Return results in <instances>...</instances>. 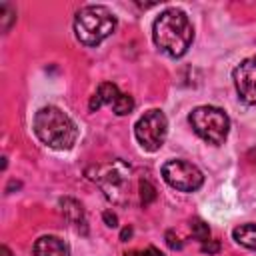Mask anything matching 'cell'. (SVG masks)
<instances>
[{
    "label": "cell",
    "mask_w": 256,
    "mask_h": 256,
    "mask_svg": "<svg viewBox=\"0 0 256 256\" xmlns=\"http://www.w3.org/2000/svg\"><path fill=\"white\" fill-rule=\"evenodd\" d=\"M152 38L164 54H168L170 58H180L192 46L194 28L186 12H182L180 8H168L154 20Z\"/></svg>",
    "instance_id": "obj_1"
},
{
    "label": "cell",
    "mask_w": 256,
    "mask_h": 256,
    "mask_svg": "<svg viewBox=\"0 0 256 256\" xmlns=\"http://www.w3.org/2000/svg\"><path fill=\"white\" fill-rule=\"evenodd\" d=\"M34 134L54 150H70L78 140L74 120L58 106H44L34 114Z\"/></svg>",
    "instance_id": "obj_2"
},
{
    "label": "cell",
    "mask_w": 256,
    "mask_h": 256,
    "mask_svg": "<svg viewBox=\"0 0 256 256\" xmlns=\"http://www.w3.org/2000/svg\"><path fill=\"white\" fill-rule=\"evenodd\" d=\"M116 30V16L102 4H88L76 12L74 34L84 46H98Z\"/></svg>",
    "instance_id": "obj_3"
},
{
    "label": "cell",
    "mask_w": 256,
    "mask_h": 256,
    "mask_svg": "<svg viewBox=\"0 0 256 256\" xmlns=\"http://www.w3.org/2000/svg\"><path fill=\"white\" fill-rule=\"evenodd\" d=\"M188 122L204 142L214 146L224 144L230 132V118L218 106H196L190 112Z\"/></svg>",
    "instance_id": "obj_4"
},
{
    "label": "cell",
    "mask_w": 256,
    "mask_h": 256,
    "mask_svg": "<svg viewBox=\"0 0 256 256\" xmlns=\"http://www.w3.org/2000/svg\"><path fill=\"white\" fill-rule=\"evenodd\" d=\"M90 180H94L104 196L116 204H124L126 202V188H130V166L124 164L122 160H112L108 164L96 166L88 170Z\"/></svg>",
    "instance_id": "obj_5"
},
{
    "label": "cell",
    "mask_w": 256,
    "mask_h": 256,
    "mask_svg": "<svg viewBox=\"0 0 256 256\" xmlns=\"http://www.w3.org/2000/svg\"><path fill=\"white\" fill-rule=\"evenodd\" d=\"M166 132H168V120L164 112L158 108L144 112V116H140V120L134 126L136 140L146 152H156L164 144Z\"/></svg>",
    "instance_id": "obj_6"
},
{
    "label": "cell",
    "mask_w": 256,
    "mask_h": 256,
    "mask_svg": "<svg viewBox=\"0 0 256 256\" xmlns=\"http://www.w3.org/2000/svg\"><path fill=\"white\" fill-rule=\"evenodd\" d=\"M162 178L166 180V184H170L172 188H176L180 192H194L204 182L202 172L194 164H190L186 160H180V158L164 162Z\"/></svg>",
    "instance_id": "obj_7"
},
{
    "label": "cell",
    "mask_w": 256,
    "mask_h": 256,
    "mask_svg": "<svg viewBox=\"0 0 256 256\" xmlns=\"http://www.w3.org/2000/svg\"><path fill=\"white\" fill-rule=\"evenodd\" d=\"M234 88L242 102L256 106V56L242 60L232 72Z\"/></svg>",
    "instance_id": "obj_8"
},
{
    "label": "cell",
    "mask_w": 256,
    "mask_h": 256,
    "mask_svg": "<svg viewBox=\"0 0 256 256\" xmlns=\"http://www.w3.org/2000/svg\"><path fill=\"white\" fill-rule=\"evenodd\" d=\"M32 252H34V256H68L70 248L62 238L48 234V236H40L34 242Z\"/></svg>",
    "instance_id": "obj_9"
},
{
    "label": "cell",
    "mask_w": 256,
    "mask_h": 256,
    "mask_svg": "<svg viewBox=\"0 0 256 256\" xmlns=\"http://www.w3.org/2000/svg\"><path fill=\"white\" fill-rule=\"evenodd\" d=\"M120 94H122V92L118 90L116 84H112V82H102V84L98 86L96 94L90 98V104H88L90 112H96V110H98L100 106H104V104H110V106H112Z\"/></svg>",
    "instance_id": "obj_10"
},
{
    "label": "cell",
    "mask_w": 256,
    "mask_h": 256,
    "mask_svg": "<svg viewBox=\"0 0 256 256\" xmlns=\"http://www.w3.org/2000/svg\"><path fill=\"white\" fill-rule=\"evenodd\" d=\"M60 210H62V214H64V218H66L68 222H72L78 230H80V226H82L84 232H86L84 208H82V204H80L78 200H74V198H62V200H60Z\"/></svg>",
    "instance_id": "obj_11"
},
{
    "label": "cell",
    "mask_w": 256,
    "mask_h": 256,
    "mask_svg": "<svg viewBox=\"0 0 256 256\" xmlns=\"http://www.w3.org/2000/svg\"><path fill=\"white\" fill-rule=\"evenodd\" d=\"M232 238L244 246V248H250V250H256V224L248 222V224H240L232 230Z\"/></svg>",
    "instance_id": "obj_12"
},
{
    "label": "cell",
    "mask_w": 256,
    "mask_h": 256,
    "mask_svg": "<svg viewBox=\"0 0 256 256\" xmlns=\"http://www.w3.org/2000/svg\"><path fill=\"white\" fill-rule=\"evenodd\" d=\"M112 110H114V114H118V116L130 114V112L134 110V98H132L130 94H120V96L116 98V102L112 104Z\"/></svg>",
    "instance_id": "obj_13"
},
{
    "label": "cell",
    "mask_w": 256,
    "mask_h": 256,
    "mask_svg": "<svg viewBox=\"0 0 256 256\" xmlns=\"http://www.w3.org/2000/svg\"><path fill=\"white\" fill-rule=\"evenodd\" d=\"M190 232H192V236H194L196 240H200V242L210 240V228H208V224H206L202 218H192V220H190Z\"/></svg>",
    "instance_id": "obj_14"
},
{
    "label": "cell",
    "mask_w": 256,
    "mask_h": 256,
    "mask_svg": "<svg viewBox=\"0 0 256 256\" xmlns=\"http://www.w3.org/2000/svg\"><path fill=\"white\" fill-rule=\"evenodd\" d=\"M14 22H16V10L10 4H0V28H2V32H8Z\"/></svg>",
    "instance_id": "obj_15"
},
{
    "label": "cell",
    "mask_w": 256,
    "mask_h": 256,
    "mask_svg": "<svg viewBox=\"0 0 256 256\" xmlns=\"http://www.w3.org/2000/svg\"><path fill=\"white\" fill-rule=\"evenodd\" d=\"M138 188H140V202H142V206H148V204H152L156 200V188H154V184L150 180L142 178L138 182Z\"/></svg>",
    "instance_id": "obj_16"
},
{
    "label": "cell",
    "mask_w": 256,
    "mask_h": 256,
    "mask_svg": "<svg viewBox=\"0 0 256 256\" xmlns=\"http://www.w3.org/2000/svg\"><path fill=\"white\" fill-rule=\"evenodd\" d=\"M200 252H202V254H208V256L218 254V252H220V242H218V240H206V242H202Z\"/></svg>",
    "instance_id": "obj_17"
},
{
    "label": "cell",
    "mask_w": 256,
    "mask_h": 256,
    "mask_svg": "<svg viewBox=\"0 0 256 256\" xmlns=\"http://www.w3.org/2000/svg\"><path fill=\"white\" fill-rule=\"evenodd\" d=\"M126 256H164L158 248H154V246H148L146 250H132V252H128Z\"/></svg>",
    "instance_id": "obj_18"
},
{
    "label": "cell",
    "mask_w": 256,
    "mask_h": 256,
    "mask_svg": "<svg viewBox=\"0 0 256 256\" xmlns=\"http://www.w3.org/2000/svg\"><path fill=\"white\" fill-rule=\"evenodd\" d=\"M166 244H168L172 250H180V248H182V242H180V238L174 234V230H168V232H166Z\"/></svg>",
    "instance_id": "obj_19"
},
{
    "label": "cell",
    "mask_w": 256,
    "mask_h": 256,
    "mask_svg": "<svg viewBox=\"0 0 256 256\" xmlns=\"http://www.w3.org/2000/svg\"><path fill=\"white\" fill-rule=\"evenodd\" d=\"M102 218H104V224H106L108 228H116V226H118V216H116L112 210H106V212L102 214Z\"/></svg>",
    "instance_id": "obj_20"
},
{
    "label": "cell",
    "mask_w": 256,
    "mask_h": 256,
    "mask_svg": "<svg viewBox=\"0 0 256 256\" xmlns=\"http://www.w3.org/2000/svg\"><path fill=\"white\" fill-rule=\"evenodd\" d=\"M130 236H132V228H130V226H128V228H124V230L120 232V240H124V242H126Z\"/></svg>",
    "instance_id": "obj_21"
},
{
    "label": "cell",
    "mask_w": 256,
    "mask_h": 256,
    "mask_svg": "<svg viewBox=\"0 0 256 256\" xmlns=\"http://www.w3.org/2000/svg\"><path fill=\"white\" fill-rule=\"evenodd\" d=\"M0 252H2V256H12V254H10V250H8V246H2V248H0Z\"/></svg>",
    "instance_id": "obj_22"
}]
</instances>
